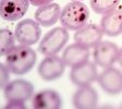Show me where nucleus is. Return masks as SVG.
<instances>
[{
  "mask_svg": "<svg viewBox=\"0 0 122 109\" xmlns=\"http://www.w3.org/2000/svg\"><path fill=\"white\" fill-rule=\"evenodd\" d=\"M93 50V57H94V62L97 66L102 68H108V67L113 66L118 61L119 56V48L117 45L108 41L99 42L95 46Z\"/></svg>",
  "mask_w": 122,
  "mask_h": 109,
  "instance_id": "obj_9",
  "label": "nucleus"
},
{
  "mask_svg": "<svg viewBox=\"0 0 122 109\" xmlns=\"http://www.w3.org/2000/svg\"><path fill=\"white\" fill-rule=\"evenodd\" d=\"M72 104L77 109H93L98 104V94L91 85L77 87L72 96Z\"/></svg>",
  "mask_w": 122,
  "mask_h": 109,
  "instance_id": "obj_12",
  "label": "nucleus"
},
{
  "mask_svg": "<svg viewBox=\"0 0 122 109\" xmlns=\"http://www.w3.org/2000/svg\"><path fill=\"white\" fill-rule=\"evenodd\" d=\"M15 35L8 28L0 30V55L5 57L11 49L14 47Z\"/></svg>",
  "mask_w": 122,
  "mask_h": 109,
  "instance_id": "obj_18",
  "label": "nucleus"
},
{
  "mask_svg": "<svg viewBox=\"0 0 122 109\" xmlns=\"http://www.w3.org/2000/svg\"><path fill=\"white\" fill-rule=\"evenodd\" d=\"M10 70L8 69L5 63L0 64V85H1V88H3L10 82Z\"/></svg>",
  "mask_w": 122,
  "mask_h": 109,
  "instance_id": "obj_19",
  "label": "nucleus"
},
{
  "mask_svg": "<svg viewBox=\"0 0 122 109\" xmlns=\"http://www.w3.org/2000/svg\"><path fill=\"white\" fill-rule=\"evenodd\" d=\"M104 35L105 34L100 26L94 23H87L80 30L75 31L74 42L87 48H94L99 42L102 41Z\"/></svg>",
  "mask_w": 122,
  "mask_h": 109,
  "instance_id": "obj_11",
  "label": "nucleus"
},
{
  "mask_svg": "<svg viewBox=\"0 0 122 109\" xmlns=\"http://www.w3.org/2000/svg\"><path fill=\"white\" fill-rule=\"evenodd\" d=\"M5 98L8 100H21L27 102L33 97L34 86L27 80L18 79L10 81L2 88Z\"/></svg>",
  "mask_w": 122,
  "mask_h": 109,
  "instance_id": "obj_7",
  "label": "nucleus"
},
{
  "mask_svg": "<svg viewBox=\"0 0 122 109\" xmlns=\"http://www.w3.org/2000/svg\"><path fill=\"white\" fill-rule=\"evenodd\" d=\"M5 63L14 75H24L34 68L37 55L30 46H14L5 56Z\"/></svg>",
  "mask_w": 122,
  "mask_h": 109,
  "instance_id": "obj_1",
  "label": "nucleus"
},
{
  "mask_svg": "<svg viewBox=\"0 0 122 109\" xmlns=\"http://www.w3.org/2000/svg\"><path fill=\"white\" fill-rule=\"evenodd\" d=\"M99 86L109 95H119L122 93V72L113 66L105 68L98 74Z\"/></svg>",
  "mask_w": 122,
  "mask_h": 109,
  "instance_id": "obj_6",
  "label": "nucleus"
},
{
  "mask_svg": "<svg viewBox=\"0 0 122 109\" xmlns=\"http://www.w3.org/2000/svg\"><path fill=\"white\" fill-rule=\"evenodd\" d=\"M70 1H83V0H70Z\"/></svg>",
  "mask_w": 122,
  "mask_h": 109,
  "instance_id": "obj_23",
  "label": "nucleus"
},
{
  "mask_svg": "<svg viewBox=\"0 0 122 109\" xmlns=\"http://www.w3.org/2000/svg\"><path fill=\"white\" fill-rule=\"evenodd\" d=\"M89 19V10L82 1H70L66 3L60 15L61 26L68 31H77L87 24Z\"/></svg>",
  "mask_w": 122,
  "mask_h": 109,
  "instance_id": "obj_2",
  "label": "nucleus"
},
{
  "mask_svg": "<svg viewBox=\"0 0 122 109\" xmlns=\"http://www.w3.org/2000/svg\"><path fill=\"white\" fill-rule=\"evenodd\" d=\"M5 109H25V102L21 100H8L7 105L5 106Z\"/></svg>",
  "mask_w": 122,
  "mask_h": 109,
  "instance_id": "obj_20",
  "label": "nucleus"
},
{
  "mask_svg": "<svg viewBox=\"0 0 122 109\" xmlns=\"http://www.w3.org/2000/svg\"><path fill=\"white\" fill-rule=\"evenodd\" d=\"M89 56H91L89 48L84 47L77 43L69 45L62 52V59L66 62V67H70V68H73L75 66L88 61Z\"/></svg>",
  "mask_w": 122,
  "mask_h": 109,
  "instance_id": "obj_14",
  "label": "nucleus"
},
{
  "mask_svg": "<svg viewBox=\"0 0 122 109\" xmlns=\"http://www.w3.org/2000/svg\"><path fill=\"white\" fill-rule=\"evenodd\" d=\"M121 0H89L92 10L97 14H106L117 9Z\"/></svg>",
  "mask_w": 122,
  "mask_h": 109,
  "instance_id": "obj_17",
  "label": "nucleus"
},
{
  "mask_svg": "<svg viewBox=\"0 0 122 109\" xmlns=\"http://www.w3.org/2000/svg\"><path fill=\"white\" fill-rule=\"evenodd\" d=\"M55 0H30V5H33L34 7H41V5H48V3L53 2Z\"/></svg>",
  "mask_w": 122,
  "mask_h": 109,
  "instance_id": "obj_21",
  "label": "nucleus"
},
{
  "mask_svg": "<svg viewBox=\"0 0 122 109\" xmlns=\"http://www.w3.org/2000/svg\"><path fill=\"white\" fill-rule=\"evenodd\" d=\"M118 63L122 67V48L119 49V56H118Z\"/></svg>",
  "mask_w": 122,
  "mask_h": 109,
  "instance_id": "obj_22",
  "label": "nucleus"
},
{
  "mask_svg": "<svg viewBox=\"0 0 122 109\" xmlns=\"http://www.w3.org/2000/svg\"><path fill=\"white\" fill-rule=\"evenodd\" d=\"M30 0H0V15L8 22L19 21L26 14Z\"/></svg>",
  "mask_w": 122,
  "mask_h": 109,
  "instance_id": "obj_10",
  "label": "nucleus"
},
{
  "mask_svg": "<svg viewBox=\"0 0 122 109\" xmlns=\"http://www.w3.org/2000/svg\"><path fill=\"white\" fill-rule=\"evenodd\" d=\"M95 62L86 61L84 63L71 68L70 71V80L75 86H87L92 85L98 79V71Z\"/></svg>",
  "mask_w": 122,
  "mask_h": 109,
  "instance_id": "obj_8",
  "label": "nucleus"
},
{
  "mask_svg": "<svg viewBox=\"0 0 122 109\" xmlns=\"http://www.w3.org/2000/svg\"><path fill=\"white\" fill-rule=\"evenodd\" d=\"M99 26L105 35L109 37H116L122 34V10L114 9L104 14Z\"/></svg>",
  "mask_w": 122,
  "mask_h": 109,
  "instance_id": "obj_16",
  "label": "nucleus"
},
{
  "mask_svg": "<svg viewBox=\"0 0 122 109\" xmlns=\"http://www.w3.org/2000/svg\"><path fill=\"white\" fill-rule=\"evenodd\" d=\"M14 35L20 45L32 46L41 39V25L36 20L24 19L16 24Z\"/></svg>",
  "mask_w": 122,
  "mask_h": 109,
  "instance_id": "obj_4",
  "label": "nucleus"
},
{
  "mask_svg": "<svg viewBox=\"0 0 122 109\" xmlns=\"http://www.w3.org/2000/svg\"><path fill=\"white\" fill-rule=\"evenodd\" d=\"M66 62L62 57L56 56H45V58L41 61L38 66V75L44 81L51 82L58 80L63 75L66 71Z\"/></svg>",
  "mask_w": 122,
  "mask_h": 109,
  "instance_id": "obj_5",
  "label": "nucleus"
},
{
  "mask_svg": "<svg viewBox=\"0 0 122 109\" xmlns=\"http://www.w3.org/2000/svg\"><path fill=\"white\" fill-rule=\"evenodd\" d=\"M61 9L58 3L51 2L48 5L38 7L35 11L34 18L41 26L44 27H50L55 25L58 21H60Z\"/></svg>",
  "mask_w": 122,
  "mask_h": 109,
  "instance_id": "obj_15",
  "label": "nucleus"
},
{
  "mask_svg": "<svg viewBox=\"0 0 122 109\" xmlns=\"http://www.w3.org/2000/svg\"><path fill=\"white\" fill-rule=\"evenodd\" d=\"M121 108H122V105H121Z\"/></svg>",
  "mask_w": 122,
  "mask_h": 109,
  "instance_id": "obj_24",
  "label": "nucleus"
},
{
  "mask_svg": "<svg viewBox=\"0 0 122 109\" xmlns=\"http://www.w3.org/2000/svg\"><path fill=\"white\" fill-rule=\"evenodd\" d=\"M32 106L35 109H59L62 106V98L53 89H43L33 96Z\"/></svg>",
  "mask_w": 122,
  "mask_h": 109,
  "instance_id": "obj_13",
  "label": "nucleus"
},
{
  "mask_svg": "<svg viewBox=\"0 0 122 109\" xmlns=\"http://www.w3.org/2000/svg\"><path fill=\"white\" fill-rule=\"evenodd\" d=\"M69 31L63 26H57L44 35L38 45V50L44 56H56L69 42Z\"/></svg>",
  "mask_w": 122,
  "mask_h": 109,
  "instance_id": "obj_3",
  "label": "nucleus"
}]
</instances>
